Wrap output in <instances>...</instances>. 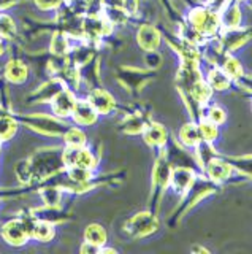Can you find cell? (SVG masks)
Segmentation results:
<instances>
[{"label": "cell", "instance_id": "obj_1", "mask_svg": "<svg viewBox=\"0 0 252 254\" xmlns=\"http://www.w3.org/2000/svg\"><path fill=\"white\" fill-rule=\"evenodd\" d=\"M191 22L197 30L203 32V34H214V30L219 26L217 16L208 10H195L191 14Z\"/></svg>", "mask_w": 252, "mask_h": 254}, {"label": "cell", "instance_id": "obj_2", "mask_svg": "<svg viewBox=\"0 0 252 254\" xmlns=\"http://www.w3.org/2000/svg\"><path fill=\"white\" fill-rule=\"evenodd\" d=\"M73 118L78 124L81 126H89L96 121L97 118V110L94 108V105L91 102H76L75 103V108H73Z\"/></svg>", "mask_w": 252, "mask_h": 254}, {"label": "cell", "instance_id": "obj_3", "mask_svg": "<svg viewBox=\"0 0 252 254\" xmlns=\"http://www.w3.org/2000/svg\"><path fill=\"white\" fill-rule=\"evenodd\" d=\"M75 99L73 95L67 92V91H60L54 95V100H52V110L54 113L57 116H68L73 113V108H75Z\"/></svg>", "mask_w": 252, "mask_h": 254}, {"label": "cell", "instance_id": "obj_4", "mask_svg": "<svg viewBox=\"0 0 252 254\" xmlns=\"http://www.w3.org/2000/svg\"><path fill=\"white\" fill-rule=\"evenodd\" d=\"M27 234H29V229L26 227V224H22L19 221H11L3 229V237L10 243H14V245L24 243L27 238Z\"/></svg>", "mask_w": 252, "mask_h": 254}, {"label": "cell", "instance_id": "obj_5", "mask_svg": "<svg viewBox=\"0 0 252 254\" xmlns=\"http://www.w3.org/2000/svg\"><path fill=\"white\" fill-rule=\"evenodd\" d=\"M138 42L140 45L145 48L148 51H154L157 46H159L160 40H159V34L149 26L141 27L138 32Z\"/></svg>", "mask_w": 252, "mask_h": 254}, {"label": "cell", "instance_id": "obj_6", "mask_svg": "<svg viewBox=\"0 0 252 254\" xmlns=\"http://www.w3.org/2000/svg\"><path fill=\"white\" fill-rule=\"evenodd\" d=\"M91 103L97 111H100V113H108L114 105L113 99L109 97V94L105 91H94L91 95Z\"/></svg>", "mask_w": 252, "mask_h": 254}, {"label": "cell", "instance_id": "obj_7", "mask_svg": "<svg viewBox=\"0 0 252 254\" xmlns=\"http://www.w3.org/2000/svg\"><path fill=\"white\" fill-rule=\"evenodd\" d=\"M129 226H132L133 234L143 235L154 229V221L149 218V214H138V216H135L129 222Z\"/></svg>", "mask_w": 252, "mask_h": 254}, {"label": "cell", "instance_id": "obj_8", "mask_svg": "<svg viewBox=\"0 0 252 254\" xmlns=\"http://www.w3.org/2000/svg\"><path fill=\"white\" fill-rule=\"evenodd\" d=\"M170 178L173 183V188H175L178 192H181V190H186L189 185L192 183V173L186 169H176L171 173Z\"/></svg>", "mask_w": 252, "mask_h": 254}, {"label": "cell", "instance_id": "obj_9", "mask_svg": "<svg viewBox=\"0 0 252 254\" xmlns=\"http://www.w3.org/2000/svg\"><path fill=\"white\" fill-rule=\"evenodd\" d=\"M232 172V167L222 162V161H209L208 164V173L212 180H224Z\"/></svg>", "mask_w": 252, "mask_h": 254}, {"label": "cell", "instance_id": "obj_10", "mask_svg": "<svg viewBox=\"0 0 252 254\" xmlns=\"http://www.w3.org/2000/svg\"><path fill=\"white\" fill-rule=\"evenodd\" d=\"M27 76V67L24 64L21 62H11L8 67H6V78L10 79V81H14V83H21L24 81Z\"/></svg>", "mask_w": 252, "mask_h": 254}, {"label": "cell", "instance_id": "obj_11", "mask_svg": "<svg viewBox=\"0 0 252 254\" xmlns=\"http://www.w3.org/2000/svg\"><path fill=\"white\" fill-rule=\"evenodd\" d=\"M228 76L224 70H219V68H214L209 71L208 75V83L209 86L212 87V89H225V87L228 86Z\"/></svg>", "mask_w": 252, "mask_h": 254}, {"label": "cell", "instance_id": "obj_12", "mask_svg": "<svg viewBox=\"0 0 252 254\" xmlns=\"http://www.w3.org/2000/svg\"><path fill=\"white\" fill-rule=\"evenodd\" d=\"M84 237H86V240H88L89 243L100 246V245H103L105 240H106V232L103 230V227H100L97 224H92V226H89L88 229H86Z\"/></svg>", "mask_w": 252, "mask_h": 254}, {"label": "cell", "instance_id": "obj_13", "mask_svg": "<svg viewBox=\"0 0 252 254\" xmlns=\"http://www.w3.org/2000/svg\"><path fill=\"white\" fill-rule=\"evenodd\" d=\"M165 137H167V135H165L163 127L157 124L148 127V130L145 132V138L149 145H163Z\"/></svg>", "mask_w": 252, "mask_h": 254}, {"label": "cell", "instance_id": "obj_14", "mask_svg": "<svg viewBox=\"0 0 252 254\" xmlns=\"http://www.w3.org/2000/svg\"><path fill=\"white\" fill-rule=\"evenodd\" d=\"M181 140H183L186 145L192 146V145H199L200 143V133H199V129L194 126V124H187L184 126L183 129H181V133H179Z\"/></svg>", "mask_w": 252, "mask_h": 254}, {"label": "cell", "instance_id": "obj_15", "mask_svg": "<svg viewBox=\"0 0 252 254\" xmlns=\"http://www.w3.org/2000/svg\"><path fill=\"white\" fill-rule=\"evenodd\" d=\"M52 232H54L52 226H50L48 222H38V224L34 226V235L38 238V240H43V242L51 240Z\"/></svg>", "mask_w": 252, "mask_h": 254}, {"label": "cell", "instance_id": "obj_16", "mask_svg": "<svg viewBox=\"0 0 252 254\" xmlns=\"http://www.w3.org/2000/svg\"><path fill=\"white\" fill-rule=\"evenodd\" d=\"M217 124H214L212 121H209V119H206V121H203L200 124V132L203 135V138L206 141H214L216 135H217Z\"/></svg>", "mask_w": 252, "mask_h": 254}, {"label": "cell", "instance_id": "obj_17", "mask_svg": "<svg viewBox=\"0 0 252 254\" xmlns=\"http://www.w3.org/2000/svg\"><path fill=\"white\" fill-rule=\"evenodd\" d=\"M16 130V124L8 118H0V138H10Z\"/></svg>", "mask_w": 252, "mask_h": 254}, {"label": "cell", "instance_id": "obj_18", "mask_svg": "<svg viewBox=\"0 0 252 254\" xmlns=\"http://www.w3.org/2000/svg\"><path fill=\"white\" fill-rule=\"evenodd\" d=\"M65 141L70 146H83L84 145V135L80 129H70L65 133Z\"/></svg>", "mask_w": 252, "mask_h": 254}, {"label": "cell", "instance_id": "obj_19", "mask_svg": "<svg viewBox=\"0 0 252 254\" xmlns=\"http://www.w3.org/2000/svg\"><path fill=\"white\" fill-rule=\"evenodd\" d=\"M240 21V10L236 6H230L222 16V22H225V27H236Z\"/></svg>", "mask_w": 252, "mask_h": 254}, {"label": "cell", "instance_id": "obj_20", "mask_svg": "<svg viewBox=\"0 0 252 254\" xmlns=\"http://www.w3.org/2000/svg\"><path fill=\"white\" fill-rule=\"evenodd\" d=\"M14 34V24L6 14H0V35L10 38Z\"/></svg>", "mask_w": 252, "mask_h": 254}, {"label": "cell", "instance_id": "obj_21", "mask_svg": "<svg viewBox=\"0 0 252 254\" xmlns=\"http://www.w3.org/2000/svg\"><path fill=\"white\" fill-rule=\"evenodd\" d=\"M224 71L230 78H240L241 76V65L236 62V59L230 58V59H227V62H225Z\"/></svg>", "mask_w": 252, "mask_h": 254}, {"label": "cell", "instance_id": "obj_22", "mask_svg": "<svg viewBox=\"0 0 252 254\" xmlns=\"http://www.w3.org/2000/svg\"><path fill=\"white\" fill-rule=\"evenodd\" d=\"M209 121H212L214 124H220V123H224V119H225V115H224V110H220L217 107L214 108H211L209 110V116H208Z\"/></svg>", "mask_w": 252, "mask_h": 254}, {"label": "cell", "instance_id": "obj_23", "mask_svg": "<svg viewBox=\"0 0 252 254\" xmlns=\"http://www.w3.org/2000/svg\"><path fill=\"white\" fill-rule=\"evenodd\" d=\"M52 50L54 53H65L67 50V40L65 38H62V37H56L54 38V42H52Z\"/></svg>", "mask_w": 252, "mask_h": 254}, {"label": "cell", "instance_id": "obj_24", "mask_svg": "<svg viewBox=\"0 0 252 254\" xmlns=\"http://www.w3.org/2000/svg\"><path fill=\"white\" fill-rule=\"evenodd\" d=\"M38 2V5H40L42 8H52V6H56L57 3H59V0H37Z\"/></svg>", "mask_w": 252, "mask_h": 254}, {"label": "cell", "instance_id": "obj_25", "mask_svg": "<svg viewBox=\"0 0 252 254\" xmlns=\"http://www.w3.org/2000/svg\"><path fill=\"white\" fill-rule=\"evenodd\" d=\"M2 51H3V50H2V43H0V54H2Z\"/></svg>", "mask_w": 252, "mask_h": 254}]
</instances>
